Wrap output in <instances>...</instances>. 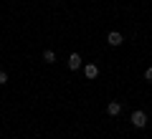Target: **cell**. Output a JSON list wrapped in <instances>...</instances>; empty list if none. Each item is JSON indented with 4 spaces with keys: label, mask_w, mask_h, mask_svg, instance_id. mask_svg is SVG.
I'll list each match as a JSON object with an SVG mask.
<instances>
[{
    "label": "cell",
    "mask_w": 152,
    "mask_h": 139,
    "mask_svg": "<svg viewBox=\"0 0 152 139\" xmlns=\"http://www.w3.org/2000/svg\"><path fill=\"white\" fill-rule=\"evenodd\" d=\"M84 76H86V79H96L99 76V66L96 63H86L84 66Z\"/></svg>",
    "instance_id": "obj_3"
},
{
    "label": "cell",
    "mask_w": 152,
    "mask_h": 139,
    "mask_svg": "<svg viewBox=\"0 0 152 139\" xmlns=\"http://www.w3.org/2000/svg\"><path fill=\"white\" fill-rule=\"evenodd\" d=\"M43 61L46 63H56V53L53 51H43Z\"/></svg>",
    "instance_id": "obj_6"
},
{
    "label": "cell",
    "mask_w": 152,
    "mask_h": 139,
    "mask_svg": "<svg viewBox=\"0 0 152 139\" xmlns=\"http://www.w3.org/2000/svg\"><path fill=\"white\" fill-rule=\"evenodd\" d=\"M119 111H122V104H119V101H109V106H107V114H109V116H119Z\"/></svg>",
    "instance_id": "obj_5"
},
{
    "label": "cell",
    "mask_w": 152,
    "mask_h": 139,
    "mask_svg": "<svg viewBox=\"0 0 152 139\" xmlns=\"http://www.w3.org/2000/svg\"><path fill=\"white\" fill-rule=\"evenodd\" d=\"M107 43H109V46H122V43H124V38H122L119 31H112V33L107 36Z\"/></svg>",
    "instance_id": "obj_2"
},
{
    "label": "cell",
    "mask_w": 152,
    "mask_h": 139,
    "mask_svg": "<svg viewBox=\"0 0 152 139\" xmlns=\"http://www.w3.org/2000/svg\"><path fill=\"white\" fill-rule=\"evenodd\" d=\"M129 122H132V127H137V129H145V127H147V114L137 109V111H132Z\"/></svg>",
    "instance_id": "obj_1"
},
{
    "label": "cell",
    "mask_w": 152,
    "mask_h": 139,
    "mask_svg": "<svg viewBox=\"0 0 152 139\" xmlns=\"http://www.w3.org/2000/svg\"><path fill=\"white\" fill-rule=\"evenodd\" d=\"M3 84H8V74H5V71H0V86H3Z\"/></svg>",
    "instance_id": "obj_7"
},
{
    "label": "cell",
    "mask_w": 152,
    "mask_h": 139,
    "mask_svg": "<svg viewBox=\"0 0 152 139\" xmlns=\"http://www.w3.org/2000/svg\"><path fill=\"white\" fill-rule=\"evenodd\" d=\"M69 68L71 71H79V68H81V56H79V53H71L69 56Z\"/></svg>",
    "instance_id": "obj_4"
},
{
    "label": "cell",
    "mask_w": 152,
    "mask_h": 139,
    "mask_svg": "<svg viewBox=\"0 0 152 139\" xmlns=\"http://www.w3.org/2000/svg\"><path fill=\"white\" fill-rule=\"evenodd\" d=\"M145 79H147V81H152V66H150V68L145 71Z\"/></svg>",
    "instance_id": "obj_8"
}]
</instances>
